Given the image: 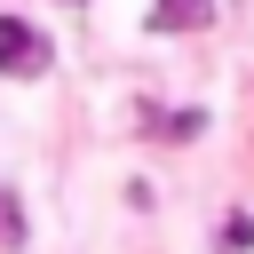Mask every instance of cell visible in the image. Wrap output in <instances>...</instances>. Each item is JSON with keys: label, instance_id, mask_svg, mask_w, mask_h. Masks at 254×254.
Segmentation results:
<instances>
[{"label": "cell", "instance_id": "cell-4", "mask_svg": "<svg viewBox=\"0 0 254 254\" xmlns=\"http://www.w3.org/2000/svg\"><path fill=\"white\" fill-rule=\"evenodd\" d=\"M206 127V111H159V135L167 143H183V135H198Z\"/></svg>", "mask_w": 254, "mask_h": 254}, {"label": "cell", "instance_id": "cell-1", "mask_svg": "<svg viewBox=\"0 0 254 254\" xmlns=\"http://www.w3.org/2000/svg\"><path fill=\"white\" fill-rule=\"evenodd\" d=\"M48 56H56V48H48V32H40V24L0 16V71H8V79H40V71H48Z\"/></svg>", "mask_w": 254, "mask_h": 254}, {"label": "cell", "instance_id": "cell-5", "mask_svg": "<svg viewBox=\"0 0 254 254\" xmlns=\"http://www.w3.org/2000/svg\"><path fill=\"white\" fill-rule=\"evenodd\" d=\"M16 238H24V214H16V198L0 190V246H16Z\"/></svg>", "mask_w": 254, "mask_h": 254}, {"label": "cell", "instance_id": "cell-2", "mask_svg": "<svg viewBox=\"0 0 254 254\" xmlns=\"http://www.w3.org/2000/svg\"><path fill=\"white\" fill-rule=\"evenodd\" d=\"M214 16V0H151V32H198Z\"/></svg>", "mask_w": 254, "mask_h": 254}, {"label": "cell", "instance_id": "cell-3", "mask_svg": "<svg viewBox=\"0 0 254 254\" xmlns=\"http://www.w3.org/2000/svg\"><path fill=\"white\" fill-rule=\"evenodd\" d=\"M254 246V214L238 206V214H222V238H214V254H246Z\"/></svg>", "mask_w": 254, "mask_h": 254}]
</instances>
